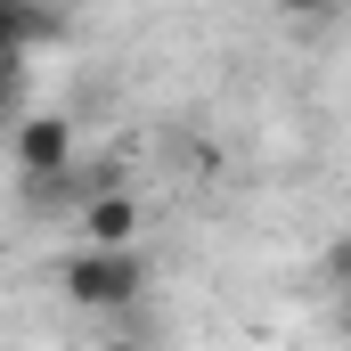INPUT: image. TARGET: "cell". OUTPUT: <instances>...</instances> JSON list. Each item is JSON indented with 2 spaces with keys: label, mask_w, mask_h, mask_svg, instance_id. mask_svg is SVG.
Listing matches in <instances>:
<instances>
[{
  "label": "cell",
  "mask_w": 351,
  "mask_h": 351,
  "mask_svg": "<svg viewBox=\"0 0 351 351\" xmlns=\"http://www.w3.org/2000/svg\"><path fill=\"white\" fill-rule=\"evenodd\" d=\"M58 286H66V302L90 311V319H114V311H131L139 294H147V269L131 245H82L74 262L58 269Z\"/></svg>",
  "instance_id": "cell-1"
},
{
  "label": "cell",
  "mask_w": 351,
  "mask_h": 351,
  "mask_svg": "<svg viewBox=\"0 0 351 351\" xmlns=\"http://www.w3.org/2000/svg\"><path fill=\"white\" fill-rule=\"evenodd\" d=\"M0 139H8V156H16V180L74 172V123H66V114H16Z\"/></svg>",
  "instance_id": "cell-2"
},
{
  "label": "cell",
  "mask_w": 351,
  "mask_h": 351,
  "mask_svg": "<svg viewBox=\"0 0 351 351\" xmlns=\"http://www.w3.org/2000/svg\"><path fill=\"white\" fill-rule=\"evenodd\" d=\"M131 237H139V204H131L123 188L82 196V245H131Z\"/></svg>",
  "instance_id": "cell-3"
},
{
  "label": "cell",
  "mask_w": 351,
  "mask_h": 351,
  "mask_svg": "<svg viewBox=\"0 0 351 351\" xmlns=\"http://www.w3.org/2000/svg\"><path fill=\"white\" fill-rule=\"evenodd\" d=\"M41 33H49V16H41V0H0V66H25Z\"/></svg>",
  "instance_id": "cell-4"
},
{
  "label": "cell",
  "mask_w": 351,
  "mask_h": 351,
  "mask_svg": "<svg viewBox=\"0 0 351 351\" xmlns=\"http://www.w3.org/2000/svg\"><path fill=\"white\" fill-rule=\"evenodd\" d=\"M278 8H286V16H327L335 0H278Z\"/></svg>",
  "instance_id": "cell-5"
},
{
  "label": "cell",
  "mask_w": 351,
  "mask_h": 351,
  "mask_svg": "<svg viewBox=\"0 0 351 351\" xmlns=\"http://www.w3.org/2000/svg\"><path fill=\"white\" fill-rule=\"evenodd\" d=\"M98 351H139V343H98Z\"/></svg>",
  "instance_id": "cell-6"
}]
</instances>
